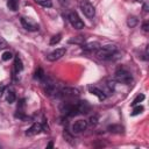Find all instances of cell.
I'll return each mask as SVG.
<instances>
[{"instance_id":"4","label":"cell","mask_w":149,"mask_h":149,"mask_svg":"<svg viewBox=\"0 0 149 149\" xmlns=\"http://www.w3.org/2000/svg\"><path fill=\"white\" fill-rule=\"evenodd\" d=\"M68 19H69V22L71 23V26L74 29H83L85 27L83 20L79 17V15L76 12H70L69 15H68Z\"/></svg>"},{"instance_id":"7","label":"cell","mask_w":149,"mask_h":149,"mask_svg":"<svg viewBox=\"0 0 149 149\" xmlns=\"http://www.w3.org/2000/svg\"><path fill=\"white\" fill-rule=\"evenodd\" d=\"M21 23L23 26L24 29H27L28 31H36L38 30V24L33 22L30 19H27V17H21Z\"/></svg>"},{"instance_id":"6","label":"cell","mask_w":149,"mask_h":149,"mask_svg":"<svg viewBox=\"0 0 149 149\" xmlns=\"http://www.w3.org/2000/svg\"><path fill=\"white\" fill-rule=\"evenodd\" d=\"M65 52H66V49H65V48L56 49V50L51 51V52L47 56V59H48L49 62H55V61H57V59L62 58V57L65 55Z\"/></svg>"},{"instance_id":"25","label":"cell","mask_w":149,"mask_h":149,"mask_svg":"<svg viewBox=\"0 0 149 149\" xmlns=\"http://www.w3.org/2000/svg\"><path fill=\"white\" fill-rule=\"evenodd\" d=\"M6 47H7L6 41H5V40H2V38H0V49H3V48H6Z\"/></svg>"},{"instance_id":"3","label":"cell","mask_w":149,"mask_h":149,"mask_svg":"<svg viewBox=\"0 0 149 149\" xmlns=\"http://www.w3.org/2000/svg\"><path fill=\"white\" fill-rule=\"evenodd\" d=\"M115 80L119 83H122V84H130L133 80V77L126 69L119 68L115 71Z\"/></svg>"},{"instance_id":"9","label":"cell","mask_w":149,"mask_h":149,"mask_svg":"<svg viewBox=\"0 0 149 149\" xmlns=\"http://www.w3.org/2000/svg\"><path fill=\"white\" fill-rule=\"evenodd\" d=\"M77 109L79 114H87L91 111V105L86 100H80L77 102Z\"/></svg>"},{"instance_id":"2","label":"cell","mask_w":149,"mask_h":149,"mask_svg":"<svg viewBox=\"0 0 149 149\" xmlns=\"http://www.w3.org/2000/svg\"><path fill=\"white\" fill-rule=\"evenodd\" d=\"M57 95L65 100H72L79 95V91L74 87H63V88H59Z\"/></svg>"},{"instance_id":"27","label":"cell","mask_w":149,"mask_h":149,"mask_svg":"<svg viewBox=\"0 0 149 149\" xmlns=\"http://www.w3.org/2000/svg\"><path fill=\"white\" fill-rule=\"evenodd\" d=\"M142 29H143L144 31H148V30H149V24H148V22L143 23V26H142Z\"/></svg>"},{"instance_id":"28","label":"cell","mask_w":149,"mask_h":149,"mask_svg":"<svg viewBox=\"0 0 149 149\" xmlns=\"http://www.w3.org/2000/svg\"><path fill=\"white\" fill-rule=\"evenodd\" d=\"M3 92H5V86H3L2 84H1V85H0V98L2 97V94H3Z\"/></svg>"},{"instance_id":"18","label":"cell","mask_w":149,"mask_h":149,"mask_svg":"<svg viewBox=\"0 0 149 149\" xmlns=\"http://www.w3.org/2000/svg\"><path fill=\"white\" fill-rule=\"evenodd\" d=\"M37 5H40V6H42V7H51L52 6V2H51V0H34Z\"/></svg>"},{"instance_id":"15","label":"cell","mask_w":149,"mask_h":149,"mask_svg":"<svg viewBox=\"0 0 149 149\" xmlns=\"http://www.w3.org/2000/svg\"><path fill=\"white\" fill-rule=\"evenodd\" d=\"M7 7L13 12L19 9V0H7Z\"/></svg>"},{"instance_id":"11","label":"cell","mask_w":149,"mask_h":149,"mask_svg":"<svg viewBox=\"0 0 149 149\" xmlns=\"http://www.w3.org/2000/svg\"><path fill=\"white\" fill-rule=\"evenodd\" d=\"M88 91H90V93H92L93 95H95L100 101H102V100L106 99V94H105V92H104L102 90L95 87V86H88Z\"/></svg>"},{"instance_id":"29","label":"cell","mask_w":149,"mask_h":149,"mask_svg":"<svg viewBox=\"0 0 149 149\" xmlns=\"http://www.w3.org/2000/svg\"><path fill=\"white\" fill-rule=\"evenodd\" d=\"M143 9H144L146 12L148 10V3H144V5H143Z\"/></svg>"},{"instance_id":"5","label":"cell","mask_w":149,"mask_h":149,"mask_svg":"<svg viewBox=\"0 0 149 149\" xmlns=\"http://www.w3.org/2000/svg\"><path fill=\"white\" fill-rule=\"evenodd\" d=\"M80 9L84 13V15L87 16L88 19H92L94 16V14H95V9H94L93 5L90 3L88 1H85V0L80 2Z\"/></svg>"},{"instance_id":"23","label":"cell","mask_w":149,"mask_h":149,"mask_svg":"<svg viewBox=\"0 0 149 149\" xmlns=\"http://www.w3.org/2000/svg\"><path fill=\"white\" fill-rule=\"evenodd\" d=\"M143 99H144V94H142V93H141V94H139V95H137V97H136V98L133 100V102H132V106L139 105V104H140V102H141Z\"/></svg>"},{"instance_id":"16","label":"cell","mask_w":149,"mask_h":149,"mask_svg":"<svg viewBox=\"0 0 149 149\" xmlns=\"http://www.w3.org/2000/svg\"><path fill=\"white\" fill-rule=\"evenodd\" d=\"M107 129L112 133H122L123 132V127L121 125H112V126H108Z\"/></svg>"},{"instance_id":"10","label":"cell","mask_w":149,"mask_h":149,"mask_svg":"<svg viewBox=\"0 0 149 149\" xmlns=\"http://www.w3.org/2000/svg\"><path fill=\"white\" fill-rule=\"evenodd\" d=\"M86 128H87V121L77 120L72 126V132L73 133H80V132H84Z\"/></svg>"},{"instance_id":"30","label":"cell","mask_w":149,"mask_h":149,"mask_svg":"<svg viewBox=\"0 0 149 149\" xmlns=\"http://www.w3.org/2000/svg\"><path fill=\"white\" fill-rule=\"evenodd\" d=\"M52 146H54V144H52V142H49V144L47 146V148H52Z\"/></svg>"},{"instance_id":"13","label":"cell","mask_w":149,"mask_h":149,"mask_svg":"<svg viewBox=\"0 0 149 149\" xmlns=\"http://www.w3.org/2000/svg\"><path fill=\"white\" fill-rule=\"evenodd\" d=\"M99 48H100V44L98 42H91V43L83 45V49L85 51H97Z\"/></svg>"},{"instance_id":"12","label":"cell","mask_w":149,"mask_h":149,"mask_svg":"<svg viewBox=\"0 0 149 149\" xmlns=\"http://www.w3.org/2000/svg\"><path fill=\"white\" fill-rule=\"evenodd\" d=\"M22 70H23L22 61H21V58L19 57V55H16L15 58H14V71H15V73H19V72H21Z\"/></svg>"},{"instance_id":"22","label":"cell","mask_w":149,"mask_h":149,"mask_svg":"<svg viewBox=\"0 0 149 149\" xmlns=\"http://www.w3.org/2000/svg\"><path fill=\"white\" fill-rule=\"evenodd\" d=\"M133 107H134V108H133L132 115H137V114L142 113V112H143V109H144V108H143V106H140V105H139V106H136V105H135V106H133Z\"/></svg>"},{"instance_id":"1","label":"cell","mask_w":149,"mask_h":149,"mask_svg":"<svg viewBox=\"0 0 149 149\" xmlns=\"http://www.w3.org/2000/svg\"><path fill=\"white\" fill-rule=\"evenodd\" d=\"M116 55H118V48L115 45H111V44L109 45L101 47V48H99L95 51V56L99 59H102V61L114 59Z\"/></svg>"},{"instance_id":"20","label":"cell","mask_w":149,"mask_h":149,"mask_svg":"<svg viewBox=\"0 0 149 149\" xmlns=\"http://www.w3.org/2000/svg\"><path fill=\"white\" fill-rule=\"evenodd\" d=\"M69 42H70V43H76V44H83V45H84L85 38H84L83 36H77V37H74V38L70 40Z\"/></svg>"},{"instance_id":"14","label":"cell","mask_w":149,"mask_h":149,"mask_svg":"<svg viewBox=\"0 0 149 149\" xmlns=\"http://www.w3.org/2000/svg\"><path fill=\"white\" fill-rule=\"evenodd\" d=\"M15 100H16L15 92L13 90H8L7 93H6V101L8 104H13V102H15Z\"/></svg>"},{"instance_id":"17","label":"cell","mask_w":149,"mask_h":149,"mask_svg":"<svg viewBox=\"0 0 149 149\" xmlns=\"http://www.w3.org/2000/svg\"><path fill=\"white\" fill-rule=\"evenodd\" d=\"M137 23H139V20H137L136 16H129V17L127 19V26H128L129 28H134Z\"/></svg>"},{"instance_id":"19","label":"cell","mask_w":149,"mask_h":149,"mask_svg":"<svg viewBox=\"0 0 149 149\" xmlns=\"http://www.w3.org/2000/svg\"><path fill=\"white\" fill-rule=\"evenodd\" d=\"M36 79H38V80H43L44 78H45V76H44V72H43V70L41 69V68H38L36 71H35V76H34Z\"/></svg>"},{"instance_id":"24","label":"cell","mask_w":149,"mask_h":149,"mask_svg":"<svg viewBox=\"0 0 149 149\" xmlns=\"http://www.w3.org/2000/svg\"><path fill=\"white\" fill-rule=\"evenodd\" d=\"M12 57H13V54H12L10 51H5V52L2 54V56H1L2 61H9Z\"/></svg>"},{"instance_id":"8","label":"cell","mask_w":149,"mask_h":149,"mask_svg":"<svg viewBox=\"0 0 149 149\" xmlns=\"http://www.w3.org/2000/svg\"><path fill=\"white\" fill-rule=\"evenodd\" d=\"M42 130H43L42 125H41L40 122H35V123H33V125L26 130V135H27V136H34V135L40 134Z\"/></svg>"},{"instance_id":"31","label":"cell","mask_w":149,"mask_h":149,"mask_svg":"<svg viewBox=\"0 0 149 149\" xmlns=\"http://www.w3.org/2000/svg\"><path fill=\"white\" fill-rule=\"evenodd\" d=\"M58 1H59V2H61V3H62V5H63V3H65V2H66V1H68V0H58Z\"/></svg>"},{"instance_id":"21","label":"cell","mask_w":149,"mask_h":149,"mask_svg":"<svg viewBox=\"0 0 149 149\" xmlns=\"http://www.w3.org/2000/svg\"><path fill=\"white\" fill-rule=\"evenodd\" d=\"M61 40H62V34H57V35L52 36L51 40H50V45H55V44L58 43Z\"/></svg>"},{"instance_id":"26","label":"cell","mask_w":149,"mask_h":149,"mask_svg":"<svg viewBox=\"0 0 149 149\" xmlns=\"http://www.w3.org/2000/svg\"><path fill=\"white\" fill-rule=\"evenodd\" d=\"M97 120H98V116H97V115H94V116H91V118H90V121H91V123H92V125H95V123H97Z\"/></svg>"}]
</instances>
